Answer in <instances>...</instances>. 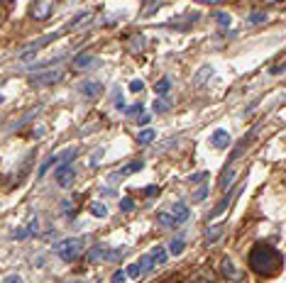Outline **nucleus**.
<instances>
[{
	"label": "nucleus",
	"instance_id": "17",
	"mask_svg": "<svg viewBox=\"0 0 286 283\" xmlns=\"http://www.w3.org/2000/svg\"><path fill=\"white\" fill-rule=\"evenodd\" d=\"M150 256L157 261V266H164V264H167V256H169V249L162 247V244H154L152 251H150Z\"/></svg>",
	"mask_w": 286,
	"mask_h": 283
},
{
	"label": "nucleus",
	"instance_id": "40",
	"mask_svg": "<svg viewBox=\"0 0 286 283\" xmlns=\"http://www.w3.org/2000/svg\"><path fill=\"white\" fill-rule=\"evenodd\" d=\"M3 283H22V278H20L18 273H10V276H5V278H3Z\"/></svg>",
	"mask_w": 286,
	"mask_h": 283
},
{
	"label": "nucleus",
	"instance_id": "35",
	"mask_svg": "<svg viewBox=\"0 0 286 283\" xmlns=\"http://www.w3.org/2000/svg\"><path fill=\"white\" fill-rule=\"evenodd\" d=\"M115 107H117V110H122V112L127 110V105H125V100H122V93H120V90H115Z\"/></svg>",
	"mask_w": 286,
	"mask_h": 283
},
{
	"label": "nucleus",
	"instance_id": "14",
	"mask_svg": "<svg viewBox=\"0 0 286 283\" xmlns=\"http://www.w3.org/2000/svg\"><path fill=\"white\" fill-rule=\"evenodd\" d=\"M78 90L83 93V98H95V95L103 90V86H100L98 81H83V83L78 86Z\"/></svg>",
	"mask_w": 286,
	"mask_h": 283
},
{
	"label": "nucleus",
	"instance_id": "3",
	"mask_svg": "<svg viewBox=\"0 0 286 283\" xmlns=\"http://www.w3.org/2000/svg\"><path fill=\"white\" fill-rule=\"evenodd\" d=\"M83 247H86V239H83V237H69V239L57 242L54 251H57V256H59L61 261L71 264V261H76V259L83 254Z\"/></svg>",
	"mask_w": 286,
	"mask_h": 283
},
{
	"label": "nucleus",
	"instance_id": "20",
	"mask_svg": "<svg viewBox=\"0 0 286 283\" xmlns=\"http://www.w3.org/2000/svg\"><path fill=\"white\" fill-rule=\"evenodd\" d=\"M137 144H150V142H154L157 139V132L152 129V127H145V129H142V132H137Z\"/></svg>",
	"mask_w": 286,
	"mask_h": 283
},
{
	"label": "nucleus",
	"instance_id": "6",
	"mask_svg": "<svg viewBox=\"0 0 286 283\" xmlns=\"http://www.w3.org/2000/svg\"><path fill=\"white\" fill-rule=\"evenodd\" d=\"M64 78V71L61 69H49V71H35L30 73V83L37 86V88H47V86H54Z\"/></svg>",
	"mask_w": 286,
	"mask_h": 283
},
{
	"label": "nucleus",
	"instance_id": "30",
	"mask_svg": "<svg viewBox=\"0 0 286 283\" xmlns=\"http://www.w3.org/2000/svg\"><path fill=\"white\" fill-rule=\"evenodd\" d=\"M162 8V3H145V8H142V18H150V13H157Z\"/></svg>",
	"mask_w": 286,
	"mask_h": 283
},
{
	"label": "nucleus",
	"instance_id": "11",
	"mask_svg": "<svg viewBox=\"0 0 286 283\" xmlns=\"http://www.w3.org/2000/svg\"><path fill=\"white\" fill-rule=\"evenodd\" d=\"M240 191H242V186H240V188H237L235 193H228V195H225V198H223V200H220V203H218V205H215V208H213L210 212H208V220H213V217H220V215H223V212L228 210V205L232 203V198H235V195H237Z\"/></svg>",
	"mask_w": 286,
	"mask_h": 283
},
{
	"label": "nucleus",
	"instance_id": "23",
	"mask_svg": "<svg viewBox=\"0 0 286 283\" xmlns=\"http://www.w3.org/2000/svg\"><path fill=\"white\" fill-rule=\"evenodd\" d=\"M184 247H186V239H184V234H179V237H174V239L169 242V254H172V256H179V254L184 251Z\"/></svg>",
	"mask_w": 286,
	"mask_h": 283
},
{
	"label": "nucleus",
	"instance_id": "46",
	"mask_svg": "<svg viewBox=\"0 0 286 283\" xmlns=\"http://www.w3.org/2000/svg\"><path fill=\"white\" fill-rule=\"evenodd\" d=\"M66 283H86V281H66Z\"/></svg>",
	"mask_w": 286,
	"mask_h": 283
},
{
	"label": "nucleus",
	"instance_id": "37",
	"mask_svg": "<svg viewBox=\"0 0 286 283\" xmlns=\"http://www.w3.org/2000/svg\"><path fill=\"white\" fill-rule=\"evenodd\" d=\"M27 237H30L27 227H20V230H15V232H13V239H18V242H20V239H27Z\"/></svg>",
	"mask_w": 286,
	"mask_h": 283
},
{
	"label": "nucleus",
	"instance_id": "12",
	"mask_svg": "<svg viewBox=\"0 0 286 283\" xmlns=\"http://www.w3.org/2000/svg\"><path fill=\"white\" fill-rule=\"evenodd\" d=\"M230 144V132H225V129H215L213 134H210V147H215V149H225Z\"/></svg>",
	"mask_w": 286,
	"mask_h": 283
},
{
	"label": "nucleus",
	"instance_id": "29",
	"mask_svg": "<svg viewBox=\"0 0 286 283\" xmlns=\"http://www.w3.org/2000/svg\"><path fill=\"white\" fill-rule=\"evenodd\" d=\"M208 191H210V188H208L206 183H201V186L196 188V193H191V195H193V203H201V200H206V198H208Z\"/></svg>",
	"mask_w": 286,
	"mask_h": 283
},
{
	"label": "nucleus",
	"instance_id": "39",
	"mask_svg": "<svg viewBox=\"0 0 286 283\" xmlns=\"http://www.w3.org/2000/svg\"><path fill=\"white\" fill-rule=\"evenodd\" d=\"M100 159H103V149H95V154L91 157V161H88V164H91V166H95Z\"/></svg>",
	"mask_w": 286,
	"mask_h": 283
},
{
	"label": "nucleus",
	"instance_id": "19",
	"mask_svg": "<svg viewBox=\"0 0 286 283\" xmlns=\"http://www.w3.org/2000/svg\"><path fill=\"white\" fill-rule=\"evenodd\" d=\"M210 76H213V69H210V66H201V69H198V73L193 76V88H201Z\"/></svg>",
	"mask_w": 286,
	"mask_h": 283
},
{
	"label": "nucleus",
	"instance_id": "1",
	"mask_svg": "<svg viewBox=\"0 0 286 283\" xmlns=\"http://www.w3.org/2000/svg\"><path fill=\"white\" fill-rule=\"evenodd\" d=\"M281 261H284V259H281L279 249H274L271 244H264V242L254 244V249L249 251V266H252V271L259 273V276L274 273V271L281 266Z\"/></svg>",
	"mask_w": 286,
	"mask_h": 283
},
{
	"label": "nucleus",
	"instance_id": "8",
	"mask_svg": "<svg viewBox=\"0 0 286 283\" xmlns=\"http://www.w3.org/2000/svg\"><path fill=\"white\" fill-rule=\"evenodd\" d=\"M54 176H57V183H59L61 188H69V186L74 183V178H76V169H74L71 164H64V166H57Z\"/></svg>",
	"mask_w": 286,
	"mask_h": 283
},
{
	"label": "nucleus",
	"instance_id": "45",
	"mask_svg": "<svg viewBox=\"0 0 286 283\" xmlns=\"http://www.w3.org/2000/svg\"><path fill=\"white\" fill-rule=\"evenodd\" d=\"M284 69H286V64H281V66H274V69H271V73H274V76H276V73H281V71H284Z\"/></svg>",
	"mask_w": 286,
	"mask_h": 283
},
{
	"label": "nucleus",
	"instance_id": "26",
	"mask_svg": "<svg viewBox=\"0 0 286 283\" xmlns=\"http://www.w3.org/2000/svg\"><path fill=\"white\" fill-rule=\"evenodd\" d=\"M125 273H127V278L130 281H137L142 273H145V271H142V266H139V261H134V264H130L127 268H125Z\"/></svg>",
	"mask_w": 286,
	"mask_h": 283
},
{
	"label": "nucleus",
	"instance_id": "43",
	"mask_svg": "<svg viewBox=\"0 0 286 283\" xmlns=\"http://www.w3.org/2000/svg\"><path fill=\"white\" fill-rule=\"evenodd\" d=\"M44 129H47L44 124H39V127H35V129H32V137H35V139H39V137H44Z\"/></svg>",
	"mask_w": 286,
	"mask_h": 283
},
{
	"label": "nucleus",
	"instance_id": "21",
	"mask_svg": "<svg viewBox=\"0 0 286 283\" xmlns=\"http://www.w3.org/2000/svg\"><path fill=\"white\" fill-rule=\"evenodd\" d=\"M269 13H264V10H252L249 15H247V25H262V22H269Z\"/></svg>",
	"mask_w": 286,
	"mask_h": 283
},
{
	"label": "nucleus",
	"instance_id": "13",
	"mask_svg": "<svg viewBox=\"0 0 286 283\" xmlns=\"http://www.w3.org/2000/svg\"><path fill=\"white\" fill-rule=\"evenodd\" d=\"M91 20H93V13H88V10H86V13H78V15H76V18H74L64 30H66V32H71V30H81V27H83V25H88Z\"/></svg>",
	"mask_w": 286,
	"mask_h": 283
},
{
	"label": "nucleus",
	"instance_id": "41",
	"mask_svg": "<svg viewBox=\"0 0 286 283\" xmlns=\"http://www.w3.org/2000/svg\"><path fill=\"white\" fill-rule=\"evenodd\" d=\"M150 117H152L150 112H139V115H137V122H139V124H147V122H150Z\"/></svg>",
	"mask_w": 286,
	"mask_h": 283
},
{
	"label": "nucleus",
	"instance_id": "16",
	"mask_svg": "<svg viewBox=\"0 0 286 283\" xmlns=\"http://www.w3.org/2000/svg\"><path fill=\"white\" fill-rule=\"evenodd\" d=\"M95 64H98V59H95L93 54H81V56H76V59H74V66H76L78 71L91 69V66H95Z\"/></svg>",
	"mask_w": 286,
	"mask_h": 283
},
{
	"label": "nucleus",
	"instance_id": "42",
	"mask_svg": "<svg viewBox=\"0 0 286 283\" xmlns=\"http://www.w3.org/2000/svg\"><path fill=\"white\" fill-rule=\"evenodd\" d=\"M137 112H142V105H132V107H127V110H125V115H130V117H134Z\"/></svg>",
	"mask_w": 286,
	"mask_h": 283
},
{
	"label": "nucleus",
	"instance_id": "33",
	"mask_svg": "<svg viewBox=\"0 0 286 283\" xmlns=\"http://www.w3.org/2000/svg\"><path fill=\"white\" fill-rule=\"evenodd\" d=\"M167 110H169V100L159 98V100L154 103V112H167Z\"/></svg>",
	"mask_w": 286,
	"mask_h": 283
},
{
	"label": "nucleus",
	"instance_id": "7",
	"mask_svg": "<svg viewBox=\"0 0 286 283\" xmlns=\"http://www.w3.org/2000/svg\"><path fill=\"white\" fill-rule=\"evenodd\" d=\"M220 273H223V278H225L228 283H242V281H245V273L235 266V261H232L230 256H225V259L220 261Z\"/></svg>",
	"mask_w": 286,
	"mask_h": 283
},
{
	"label": "nucleus",
	"instance_id": "15",
	"mask_svg": "<svg viewBox=\"0 0 286 283\" xmlns=\"http://www.w3.org/2000/svg\"><path fill=\"white\" fill-rule=\"evenodd\" d=\"M235 178H237V171L228 164V166H225V171H223V176H220V181H218V188H220V191H228V188L232 186V181H235Z\"/></svg>",
	"mask_w": 286,
	"mask_h": 283
},
{
	"label": "nucleus",
	"instance_id": "27",
	"mask_svg": "<svg viewBox=\"0 0 286 283\" xmlns=\"http://www.w3.org/2000/svg\"><path fill=\"white\" fill-rule=\"evenodd\" d=\"M52 166H59V154H57V157H49V159H47V161L39 166V171H37V178H42V176H44V174H47Z\"/></svg>",
	"mask_w": 286,
	"mask_h": 283
},
{
	"label": "nucleus",
	"instance_id": "38",
	"mask_svg": "<svg viewBox=\"0 0 286 283\" xmlns=\"http://www.w3.org/2000/svg\"><path fill=\"white\" fill-rule=\"evenodd\" d=\"M130 90H132V93L145 90V83H142V81H137V78H132V81H130Z\"/></svg>",
	"mask_w": 286,
	"mask_h": 283
},
{
	"label": "nucleus",
	"instance_id": "5",
	"mask_svg": "<svg viewBox=\"0 0 286 283\" xmlns=\"http://www.w3.org/2000/svg\"><path fill=\"white\" fill-rule=\"evenodd\" d=\"M59 35H61V32H49L47 37H39V39H35V42L25 44V49L20 52V61H22V64H27L30 59H35V56H37V54H39V52H42L47 44H52V42H54Z\"/></svg>",
	"mask_w": 286,
	"mask_h": 283
},
{
	"label": "nucleus",
	"instance_id": "31",
	"mask_svg": "<svg viewBox=\"0 0 286 283\" xmlns=\"http://www.w3.org/2000/svg\"><path fill=\"white\" fill-rule=\"evenodd\" d=\"M120 210L132 212V210H134V200H132V198H122V200H120Z\"/></svg>",
	"mask_w": 286,
	"mask_h": 283
},
{
	"label": "nucleus",
	"instance_id": "18",
	"mask_svg": "<svg viewBox=\"0 0 286 283\" xmlns=\"http://www.w3.org/2000/svg\"><path fill=\"white\" fill-rule=\"evenodd\" d=\"M220 234H223V225H208V227L203 230V239H206V244H210V242L220 239Z\"/></svg>",
	"mask_w": 286,
	"mask_h": 283
},
{
	"label": "nucleus",
	"instance_id": "25",
	"mask_svg": "<svg viewBox=\"0 0 286 283\" xmlns=\"http://www.w3.org/2000/svg\"><path fill=\"white\" fill-rule=\"evenodd\" d=\"M139 266H142V271H145V273H152V271L157 268V261H154L150 254H145V256L139 259Z\"/></svg>",
	"mask_w": 286,
	"mask_h": 283
},
{
	"label": "nucleus",
	"instance_id": "36",
	"mask_svg": "<svg viewBox=\"0 0 286 283\" xmlns=\"http://www.w3.org/2000/svg\"><path fill=\"white\" fill-rule=\"evenodd\" d=\"M206 178H208V171H198V174H193L189 181H191V183H203Z\"/></svg>",
	"mask_w": 286,
	"mask_h": 283
},
{
	"label": "nucleus",
	"instance_id": "9",
	"mask_svg": "<svg viewBox=\"0 0 286 283\" xmlns=\"http://www.w3.org/2000/svg\"><path fill=\"white\" fill-rule=\"evenodd\" d=\"M142 166H145V161L142 159H134V161H130V164H125L120 171H115V174H110V183H115V181H120V178H125V176H132V174H137Z\"/></svg>",
	"mask_w": 286,
	"mask_h": 283
},
{
	"label": "nucleus",
	"instance_id": "32",
	"mask_svg": "<svg viewBox=\"0 0 286 283\" xmlns=\"http://www.w3.org/2000/svg\"><path fill=\"white\" fill-rule=\"evenodd\" d=\"M215 20H218L220 27H228V25H230V15H228V13H215Z\"/></svg>",
	"mask_w": 286,
	"mask_h": 283
},
{
	"label": "nucleus",
	"instance_id": "34",
	"mask_svg": "<svg viewBox=\"0 0 286 283\" xmlns=\"http://www.w3.org/2000/svg\"><path fill=\"white\" fill-rule=\"evenodd\" d=\"M127 281V273H125V268H117L115 273H113V283H125Z\"/></svg>",
	"mask_w": 286,
	"mask_h": 283
},
{
	"label": "nucleus",
	"instance_id": "2",
	"mask_svg": "<svg viewBox=\"0 0 286 283\" xmlns=\"http://www.w3.org/2000/svg\"><path fill=\"white\" fill-rule=\"evenodd\" d=\"M189 217H191V210H189L184 203H174L172 208H167V210H159V215H157V225H159V227H167V230H172V227H179V225H184Z\"/></svg>",
	"mask_w": 286,
	"mask_h": 283
},
{
	"label": "nucleus",
	"instance_id": "28",
	"mask_svg": "<svg viewBox=\"0 0 286 283\" xmlns=\"http://www.w3.org/2000/svg\"><path fill=\"white\" fill-rule=\"evenodd\" d=\"M91 215L98 217V220H105L108 217V208L103 203H91Z\"/></svg>",
	"mask_w": 286,
	"mask_h": 283
},
{
	"label": "nucleus",
	"instance_id": "44",
	"mask_svg": "<svg viewBox=\"0 0 286 283\" xmlns=\"http://www.w3.org/2000/svg\"><path fill=\"white\" fill-rule=\"evenodd\" d=\"M157 193H159V186H147V188H145V195H147V198H152V195H157Z\"/></svg>",
	"mask_w": 286,
	"mask_h": 283
},
{
	"label": "nucleus",
	"instance_id": "22",
	"mask_svg": "<svg viewBox=\"0 0 286 283\" xmlns=\"http://www.w3.org/2000/svg\"><path fill=\"white\" fill-rule=\"evenodd\" d=\"M169 90H172V78H167V76H164V78H159V81H157V86H154V93H157L159 98H167V95H169Z\"/></svg>",
	"mask_w": 286,
	"mask_h": 283
},
{
	"label": "nucleus",
	"instance_id": "4",
	"mask_svg": "<svg viewBox=\"0 0 286 283\" xmlns=\"http://www.w3.org/2000/svg\"><path fill=\"white\" fill-rule=\"evenodd\" d=\"M125 247H108V244H95L91 251H88V259L93 264H117L122 256H125Z\"/></svg>",
	"mask_w": 286,
	"mask_h": 283
},
{
	"label": "nucleus",
	"instance_id": "10",
	"mask_svg": "<svg viewBox=\"0 0 286 283\" xmlns=\"http://www.w3.org/2000/svg\"><path fill=\"white\" fill-rule=\"evenodd\" d=\"M52 13H54V3H52V0H44V3H35L32 5V18L35 20H49L52 18Z\"/></svg>",
	"mask_w": 286,
	"mask_h": 283
},
{
	"label": "nucleus",
	"instance_id": "24",
	"mask_svg": "<svg viewBox=\"0 0 286 283\" xmlns=\"http://www.w3.org/2000/svg\"><path fill=\"white\" fill-rule=\"evenodd\" d=\"M127 47H130V52H134V54H139L142 49H145V37H142V35H134V37H130V42H127Z\"/></svg>",
	"mask_w": 286,
	"mask_h": 283
}]
</instances>
